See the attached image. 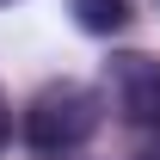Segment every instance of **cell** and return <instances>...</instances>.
<instances>
[{
	"label": "cell",
	"instance_id": "6da1fadb",
	"mask_svg": "<svg viewBox=\"0 0 160 160\" xmlns=\"http://www.w3.org/2000/svg\"><path fill=\"white\" fill-rule=\"evenodd\" d=\"M99 92L92 86H80V80H49L37 99L25 105V142H31V154H74L92 142L99 129Z\"/></svg>",
	"mask_w": 160,
	"mask_h": 160
},
{
	"label": "cell",
	"instance_id": "7a4b0ae2",
	"mask_svg": "<svg viewBox=\"0 0 160 160\" xmlns=\"http://www.w3.org/2000/svg\"><path fill=\"white\" fill-rule=\"evenodd\" d=\"M105 92H111L123 123H160V56L117 49L105 62Z\"/></svg>",
	"mask_w": 160,
	"mask_h": 160
},
{
	"label": "cell",
	"instance_id": "3957f363",
	"mask_svg": "<svg viewBox=\"0 0 160 160\" xmlns=\"http://www.w3.org/2000/svg\"><path fill=\"white\" fill-rule=\"evenodd\" d=\"M68 12L86 37H111V31L129 25V0H68Z\"/></svg>",
	"mask_w": 160,
	"mask_h": 160
},
{
	"label": "cell",
	"instance_id": "277c9868",
	"mask_svg": "<svg viewBox=\"0 0 160 160\" xmlns=\"http://www.w3.org/2000/svg\"><path fill=\"white\" fill-rule=\"evenodd\" d=\"M6 136H12V117H6V99H0V148H6Z\"/></svg>",
	"mask_w": 160,
	"mask_h": 160
},
{
	"label": "cell",
	"instance_id": "5b68a950",
	"mask_svg": "<svg viewBox=\"0 0 160 160\" xmlns=\"http://www.w3.org/2000/svg\"><path fill=\"white\" fill-rule=\"evenodd\" d=\"M142 160H160V136H154V142H148V148H142Z\"/></svg>",
	"mask_w": 160,
	"mask_h": 160
},
{
	"label": "cell",
	"instance_id": "8992f818",
	"mask_svg": "<svg viewBox=\"0 0 160 160\" xmlns=\"http://www.w3.org/2000/svg\"><path fill=\"white\" fill-rule=\"evenodd\" d=\"M0 6H6V0H0Z\"/></svg>",
	"mask_w": 160,
	"mask_h": 160
}]
</instances>
